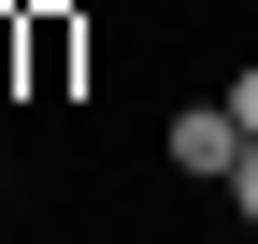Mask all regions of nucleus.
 Returning <instances> with one entry per match:
<instances>
[{
	"instance_id": "f257e3e1",
	"label": "nucleus",
	"mask_w": 258,
	"mask_h": 244,
	"mask_svg": "<svg viewBox=\"0 0 258 244\" xmlns=\"http://www.w3.org/2000/svg\"><path fill=\"white\" fill-rule=\"evenodd\" d=\"M230 158H244V115H230V101H186V115H172V172L230 187Z\"/></svg>"
},
{
	"instance_id": "f03ea898",
	"label": "nucleus",
	"mask_w": 258,
	"mask_h": 244,
	"mask_svg": "<svg viewBox=\"0 0 258 244\" xmlns=\"http://www.w3.org/2000/svg\"><path fill=\"white\" fill-rule=\"evenodd\" d=\"M230 201H244V230H258V144H244V158H230Z\"/></svg>"
},
{
	"instance_id": "7ed1b4c3",
	"label": "nucleus",
	"mask_w": 258,
	"mask_h": 244,
	"mask_svg": "<svg viewBox=\"0 0 258 244\" xmlns=\"http://www.w3.org/2000/svg\"><path fill=\"white\" fill-rule=\"evenodd\" d=\"M230 115H244V144H258V57H244V86H230Z\"/></svg>"
}]
</instances>
